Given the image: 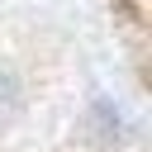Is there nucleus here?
Instances as JSON below:
<instances>
[{
	"label": "nucleus",
	"instance_id": "f257e3e1",
	"mask_svg": "<svg viewBox=\"0 0 152 152\" xmlns=\"http://www.w3.org/2000/svg\"><path fill=\"white\" fill-rule=\"evenodd\" d=\"M0 152H138L114 138H52V142H0Z\"/></svg>",
	"mask_w": 152,
	"mask_h": 152
}]
</instances>
